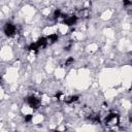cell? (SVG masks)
<instances>
[{"instance_id":"cell-1","label":"cell","mask_w":132,"mask_h":132,"mask_svg":"<svg viewBox=\"0 0 132 132\" xmlns=\"http://www.w3.org/2000/svg\"><path fill=\"white\" fill-rule=\"evenodd\" d=\"M119 124V116L116 113H110L105 118V125L107 127H116Z\"/></svg>"},{"instance_id":"cell-4","label":"cell","mask_w":132,"mask_h":132,"mask_svg":"<svg viewBox=\"0 0 132 132\" xmlns=\"http://www.w3.org/2000/svg\"><path fill=\"white\" fill-rule=\"evenodd\" d=\"M77 100H78V96H74V95H72V96H67V97L64 98V101H65L66 103H68V104L73 103V102H76Z\"/></svg>"},{"instance_id":"cell-7","label":"cell","mask_w":132,"mask_h":132,"mask_svg":"<svg viewBox=\"0 0 132 132\" xmlns=\"http://www.w3.org/2000/svg\"><path fill=\"white\" fill-rule=\"evenodd\" d=\"M72 62H73V59L70 57V58H69V59H68V60L65 62V65H69V64H71Z\"/></svg>"},{"instance_id":"cell-6","label":"cell","mask_w":132,"mask_h":132,"mask_svg":"<svg viewBox=\"0 0 132 132\" xmlns=\"http://www.w3.org/2000/svg\"><path fill=\"white\" fill-rule=\"evenodd\" d=\"M31 120H32V116H31V114L25 116V121H26V122H30Z\"/></svg>"},{"instance_id":"cell-2","label":"cell","mask_w":132,"mask_h":132,"mask_svg":"<svg viewBox=\"0 0 132 132\" xmlns=\"http://www.w3.org/2000/svg\"><path fill=\"white\" fill-rule=\"evenodd\" d=\"M27 103L32 108H38L40 106V100L35 96H30L27 99Z\"/></svg>"},{"instance_id":"cell-5","label":"cell","mask_w":132,"mask_h":132,"mask_svg":"<svg viewBox=\"0 0 132 132\" xmlns=\"http://www.w3.org/2000/svg\"><path fill=\"white\" fill-rule=\"evenodd\" d=\"M58 40V35L57 34H51L50 36L46 37V41H47V44H52L54 42H56Z\"/></svg>"},{"instance_id":"cell-3","label":"cell","mask_w":132,"mask_h":132,"mask_svg":"<svg viewBox=\"0 0 132 132\" xmlns=\"http://www.w3.org/2000/svg\"><path fill=\"white\" fill-rule=\"evenodd\" d=\"M4 32H5V34H6L8 37L13 36V35L16 33V28H15L14 25L7 23V24L5 25V27H4Z\"/></svg>"},{"instance_id":"cell-8","label":"cell","mask_w":132,"mask_h":132,"mask_svg":"<svg viewBox=\"0 0 132 132\" xmlns=\"http://www.w3.org/2000/svg\"><path fill=\"white\" fill-rule=\"evenodd\" d=\"M55 132H61V131H58V130H56V131H55Z\"/></svg>"}]
</instances>
